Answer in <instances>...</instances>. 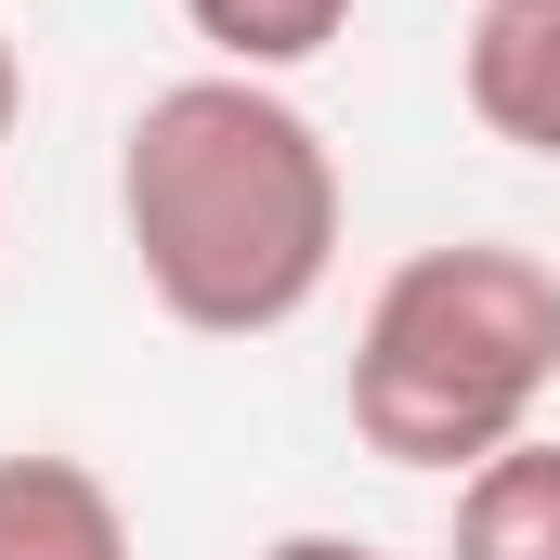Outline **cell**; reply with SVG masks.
<instances>
[{"instance_id": "obj_1", "label": "cell", "mask_w": 560, "mask_h": 560, "mask_svg": "<svg viewBox=\"0 0 560 560\" xmlns=\"http://www.w3.org/2000/svg\"><path fill=\"white\" fill-rule=\"evenodd\" d=\"M339 143L275 79H170L118 131V235L170 326L196 339H275L339 275Z\"/></svg>"}, {"instance_id": "obj_2", "label": "cell", "mask_w": 560, "mask_h": 560, "mask_svg": "<svg viewBox=\"0 0 560 560\" xmlns=\"http://www.w3.org/2000/svg\"><path fill=\"white\" fill-rule=\"evenodd\" d=\"M560 392V275L509 235L392 261L352 326V443L392 469H482Z\"/></svg>"}, {"instance_id": "obj_3", "label": "cell", "mask_w": 560, "mask_h": 560, "mask_svg": "<svg viewBox=\"0 0 560 560\" xmlns=\"http://www.w3.org/2000/svg\"><path fill=\"white\" fill-rule=\"evenodd\" d=\"M0 560H131V509L92 456H0Z\"/></svg>"}, {"instance_id": "obj_4", "label": "cell", "mask_w": 560, "mask_h": 560, "mask_svg": "<svg viewBox=\"0 0 560 560\" xmlns=\"http://www.w3.org/2000/svg\"><path fill=\"white\" fill-rule=\"evenodd\" d=\"M456 92L495 143H522L535 170H560V13H482L456 52Z\"/></svg>"}, {"instance_id": "obj_5", "label": "cell", "mask_w": 560, "mask_h": 560, "mask_svg": "<svg viewBox=\"0 0 560 560\" xmlns=\"http://www.w3.org/2000/svg\"><path fill=\"white\" fill-rule=\"evenodd\" d=\"M456 560H560V443L522 430L456 482Z\"/></svg>"}, {"instance_id": "obj_6", "label": "cell", "mask_w": 560, "mask_h": 560, "mask_svg": "<svg viewBox=\"0 0 560 560\" xmlns=\"http://www.w3.org/2000/svg\"><path fill=\"white\" fill-rule=\"evenodd\" d=\"M183 26H196L235 79H287V66H313V52L352 26V0H183Z\"/></svg>"}, {"instance_id": "obj_7", "label": "cell", "mask_w": 560, "mask_h": 560, "mask_svg": "<svg viewBox=\"0 0 560 560\" xmlns=\"http://www.w3.org/2000/svg\"><path fill=\"white\" fill-rule=\"evenodd\" d=\"M261 560H392V548H365V535H275Z\"/></svg>"}, {"instance_id": "obj_8", "label": "cell", "mask_w": 560, "mask_h": 560, "mask_svg": "<svg viewBox=\"0 0 560 560\" xmlns=\"http://www.w3.org/2000/svg\"><path fill=\"white\" fill-rule=\"evenodd\" d=\"M13 118H26V66H13V39H0V143H13Z\"/></svg>"}, {"instance_id": "obj_9", "label": "cell", "mask_w": 560, "mask_h": 560, "mask_svg": "<svg viewBox=\"0 0 560 560\" xmlns=\"http://www.w3.org/2000/svg\"><path fill=\"white\" fill-rule=\"evenodd\" d=\"M482 13H560V0H482Z\"/></svg>"}]
</instances>
